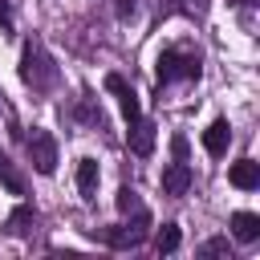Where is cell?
I'll use <instances>...</instances> for the list:
<instances>
[{"instance_id":"ac0fdd59","label":"cell","mask_w":260,"mask_h":260,"mask_svg":"<svg viewBox=\"0 0 260 260\" xmlns=\"http://www.w3.org/2000/svg\"><path fill=\"white\" fill-rule=\"evenodd\" d=\"M0 28H4V32L12 28V12H8V0H0Z\"/></svg>"},{"instance_id":"277c9868","label":"cell","mask_w":260,"mask_h":260,"mask_svg":"<svg viewBox=\"0 0 260 260\" xmlns=\"http://www.w3.org/2000/svg\"><path fill=\"white\" fill-rule=\"evenodd\" d=\"M146 223H150V215L142 211V215H134V223L110 228V232H106V244H114V248H138V244L146 240Z\"/></svg>"},{"instance_id":"30bf717a","label":"cell","mask_w":260,"mask_h":260,"mask_svg":"<svg viewBox=\"0 0 260 260\" xmlns=\"http://www.w3.org/2000/svg\"><path fill=\"white\" fill-rule=\"evenodd\" d=\"M32 223H37V211H32L28 203H20V207L4 219V232H8V236H28V232H32Z\"/></svg>"},{"instance_id":"5bb4252c","label":"cell","mask_w":260,"mask_h":260,"mask_svg":"<svg viewBox=\"0 0 260 260\" xmlns=\"http://www.w3.org/2000/svg\"><path fill=\"white\" fill-rule=\"evenodd\" d=\"M179 240H183V232H179V223H162V232H158V252H175L179 248Z\"/></svg>"},{"instance_id":"52a82bcc","label":"cell","mask_w":260,"mask_h":260,"mask_svg":"<svg viewBox=\"0 0 260 260\" xmlns=\"http://www.w3.org/2000/svg\"><path fill=\"white\" fill-rule=\"evenodd\" d=\"M203 146H207V154H228V146H232V126L219 118V122H211L207 130H203Z\"/></svg>"},{"instance_id":"ffe728a7","label":"cell","mask_w":260,"mask_h":260,"mask_svg":"<svg viewBox=\"0 0 260 260\" xmlns=\"http://www.w3.org/2000/svg\"><path fill=\"white\" fill-rule=\"evenodd\" d=\"M0 106H4V102H0Z\"/></svg>"},{"instance_id":"8fae6325","label":"cell","mask_w":260,"mask_h":260,"mask_svg":"<svg viewBox=\"0 0 260 260\" xmlns=\"http://www.w3.org/2000/svg\"><path fill=\"white\" fill-rule=\"evenodd\" d=\"M232 232H236V240L252 244V240L260 236V215H252V211H236V215H232Z\"/></svg>"},{"instance_id":"9a60e30c","label":"cell","mask_w":260,"mask_h":260,"mask_svg":"<svg viewBox=\"0 0 260 260\" xmlns=\"http://www.w3.org/2000/svg\"><path fill=\"white\" fill-rule=\"evenodd\" d=\"M118 211H126V215H130V211H134V215H138V211H146L134 187H122V191H118Z\"/></svg>"},{"instance_id":"8992f818","label":"cell","mask_w":260,"mask_h":260,"mask_svg":"<svg viewBox=\"0 0 260 260\" xmlns=\"http://www.w3.org/2000/svg\"><path fill=\"white\" fill-rule=\"evenodd\" d=\"M126 146H130L134 154H150V150H154V126H150L142 114L130 122V130H126Z\"/></svg>"},{"instance_id":"7a4b0ae2","label":"cell","mask_w":260,"mask_h":260,"mask_svg":"<svg viewBox=\"0 0 260 260\" xmlns=\"http://www.w3.org/2000/svg\"><path fill=\"white\" fill-rule=\"evenodd\" d=\"M199 53L195 49H183V45H175V49H162L158 53V61H154V77L167 85V81H179V77H199Z\"/></svg>"},{"instance_id":"5b68a950","label":"cell","mask_w":260,"mask_h":260,"mask_svg":"<svg viewBox=\"0 0 260 260\" xmlns=\"http://www.w3.org/2000/svg\"><path fill=\"white\" fill-rule=\"evenodd\" d=\"M106 89H110V93L118 98V106H122L126 122H134V118L142 114V106H138V93H134V89L126 85V77H122V73H110V77H106Z\"/></svg>"},{"instance_id":"2e32d148","label":"cell","mask_w":260,"mask_h":260,"mask_svg":"<svg viewBox=\"0 0 260 260\" xmlns=\"http://www.w3.org/2000/svg\"><path fill=\"white\" fill-rule=\"evenodd\" d=\"M223 252H228V240H207L199 248V256H223Z\"/></svg>"},{"instance_id":"ba28073f","label":"cell","mask_w":260,"mask_h":260,"mask_svg":"<svg viewBox=\"0 0 260 260\" xmlns=\"http://www.w3.org/2000/svg\"><path fill=\"white\" fill-rule=\"evenodd\" d=\"M187 187H191V167L179 158V162H171L162 171V191L167 195H187Z\"/></svg>"},{"instance_id":"4fadbf2b","label":"cell","mask_w":260,"mask_h":260,"mask_svg":"<svg viewBox=\"0 0 260 260\" xmlns=\"http://www.w3.org/2000/svg\"><path fill=\"white\" fill-rule=\"evenodd\" d=\"M0 183H4L8 195H24V179H20V171L8 162V154H0Z\"/></svg>"},{"instance_id":"7c38bea8","label":"cell","mask_w":260,"mask_h":260,"mask_svg":"<svg viewBox=\"0 0 260 260\" xmlns=\"http://www.w3.org/2000/svg\"><path fill=\"white\" fill-rule=\"evenodd\" d=\"M98 179H102L98 162H93V158H81V162H77V187H81V195H85V199L98 191Z\"/></svg>"},{"instance_id":"6da1fadb","label":"cell","mask_w":260,"mask_h":260,"mask_svg":"<svg viewBox=\"0 0 260 260\" xmlns=\"http://www.w3.org/2000/svg\"><path fill=\"white\" fill-rule=\"evenodd\" d=\"M20 81H24L32 93H45V89L57 81V65L49 61V53H45L37 41H28V45L20 49Z\"/></svg>"},{"instance_id":"d6986e66","label":"cell","mask_w":260,"mask_h":260,"mask_svg":"<svg viewBox=\"0 0 260 260\" xmlns=\"http://www.w3.org/2000/svg\"><path fill=\"white\" fill-rule=\"evenodd\" d=\"M114 8H118V16H134V0H114Z\"/></svg>"},{"instance_id":"3957f363","label":"cell","mask_w":260,"mask_h":260,"mask_svg":"<svg viewBox=\"0 0 260 260\" xmlns=\"http://www.w3.org/2000/svg\"><path fill=\"white\" fill-rule=\"evenodd\" d=\"M28 158H32V167H37L41 175H53V171H57V138H53L49 130H32V138H28Z\"/></svg>"},{"instance_id":"9c48e42d","label":"cell","mask_w":260,"mask_h":260,"mask_svg":"<svg viewBox=\"0 0 260 260\" xmlns=\"http://www.w3.org/2000/svg\"><path fill=\"white\" fill-rule=\"evenodd\" d=\"M228 179H232V187H240V191H256V187H260V167H256L252 158H244V162H236V167L228 171Z\"/></svg>"},{"instance_id":"e0dca14e","label":"cell","mask_w":260,"mask_h":260,"mask_svg":"<svg viewBox=\"0 0 260 260\" xmlns=\"http://www.w3.org/2000/svg\"><path fill=\"white\" fill-rule=\"evenodd\" d=\"M179 8L191 12V16H203V12H207V0H179Z\"/></svg>"}]
</instances>
